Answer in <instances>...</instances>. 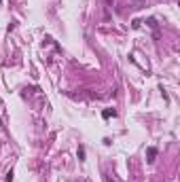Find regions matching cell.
<instances>
[{"instance_id":"6da1fadb","label":"cell","mask_w":180,"mask_h":182,"mask_svg":"<svg viewBox=\"0 0 180 182\" xmlns=\"http://www.w3.org/2000/svg\"><path fill=\"white\" fill-rule=\"evenodd\" d=\"M155 157H157V148H155V146H150V148H148V161H150V163L155 161Z\"/></svg>"},{"instance_id":"7a4b0ae2","label":"cell","mask_w":180,"mask_h":182,"mask_svg":"<svg viewBox=\"0 0 180 182\" xmlns=\"http://www.w3.org/2000/svg\"><path fill=\"white\" fill-rule=\"evenodd\" d=\"M144 2H146V0H129V4H133V9H140V7H144Z\"/></svg>"},{"instance_id":"3957f363","label":"cell","mask_w":180,"mask_h":182,"mask_svg":"<svg viewBox=\"0 0 180 182\" xmlns=\"http://www.w3.org/2000/svg\"><path fill=\"white\" fill-rule=\"evenodd\" d=\"M115 115H117V112H115V110H110V108L102 112V117H104V119H110V117H115Z\"/></svg>"},{"instance_id":"277c9868","label":"cell","mask_w":180,"mask_h":182,"mask_svg":"<svg viewBox=\"0 0 180 182\" xmlns=\"http://www.w3.org/2000/svg\"><path fill=\"white\" fill-rule=\"evenodd\" d=\"M79 161H85V148L79 146Z\"/></svg>"}]
</instances>
